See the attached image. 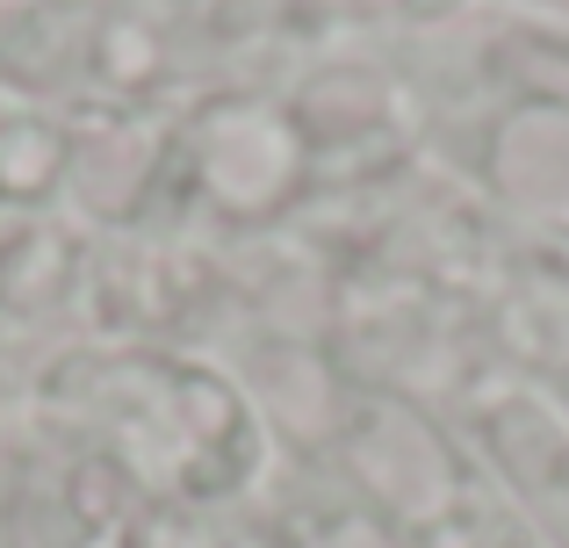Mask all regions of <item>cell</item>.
<instances>
[{
  "label": "cell",
  "mask_w": 569,
  "mask_h": 548,
  "mask_svg": "<svg viewBox=\"0 0 569 548\" xmlns=\"http://www.w3.org/2000/svg\"><path fill=\"white\" fill-rule=\"evenodd\" d=\"M72 448L109 462L130 491L217 498L246 477L252 426L217 376L167 353H87L51 382Z\"/></svg>",
  "instance_id": "6da1fadb"
}]
</instances>
